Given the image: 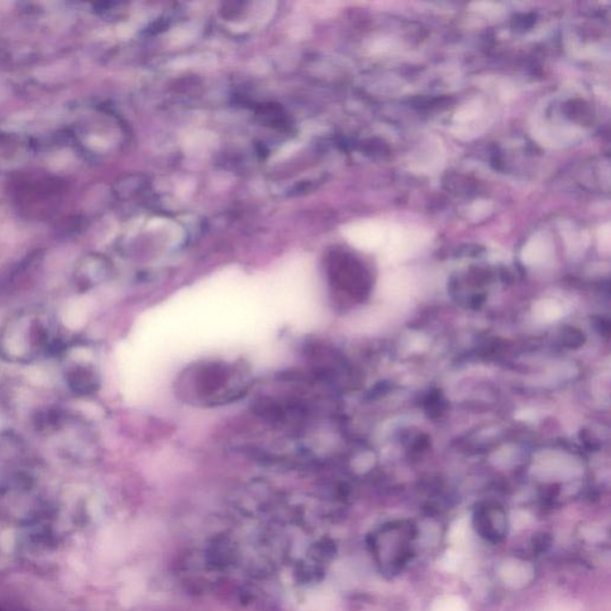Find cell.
Here are the masks:
<instances>
[{
    "label": "cell",
    "mask_w": 611,
    "mask_h": 611,
    "mask_svg": "<svg viewBox=\"0 0 611 611\" xmlns=\"http://www.w3.org/2000/svg\"><path fill=\"white\" fill-rule=\"evenodd\" d=\"M389 227L379 222H365L354 229V238L362 247H377L387 240Z\"/></svg>",
    "instance_id": "obj_3"
},
{
    "label": "cell",
    "mask_w": 611,
    "mask_h": 611,
    "mask_svg": "<svg viewBox=\"0 0 611 611\" xmlns=\"http://www.w3.org/2000/svg\"><path fill=\"white\" fill-rule=\"evenodd\" d=\"M550 546V537L547 534H540L534 539V550L543 552Z\"/></svg>",
    "instance_id": "obj_5"
},
{
    "label": "cell",
    "mask_w": 611,
    "mask_h": 611,
    "mask_svg": "<svg viewBox=\"0 0 611 611\" xmlns=\"http://www.w3.org/2000/svg\"><path fill=\"white\" fill-rule=\"evenodd\" d=\"M474 528L487 542L498 545L507 537V515L497 505H481L474 514Z\"/></svg>",
    "instance_id": "obj_2"
},
{
    "label": "cell",
    "mask_w": 611,
    "mask_h": 611,
    "mask_svg": "<svg viewBox=\"0 0 611 611\" xmlns=\"http://www.w3.org/2000/svg\"><path fill=\"white\" fill-rule=\"evenodd\" d=\"M550 249L552 247H550V239H547L542 234L535 235L534 238L530 239L528 245L525 247V259L532 263L543 261L548 257Z\"/></svg>",
    "instance_id": "obj_4"
},
{
    "label": "cell",
    "mask_w": 611,
    "mask_h": 611,
    "mask_svg": "<svg viewBox=\"0 0 611 611\" xmlns=\"http://www.w3.org/2000/svg\"><path fill=\"white\" fill-rule=\"evenodd\" d=\"M600 242H602V247L607 249L610 244V224H607L600 229Z\"/></svg>",
    "instance_id": "obj_6"
},
{
    "label": "cell",
    "mask_w": 611,
    "mask_h": 611,
    "mask_svg": "<svg viewBox=\"0 0 611 611\" xmlns=\"http://www.w3.org/2000/svg\"><path fill=\"white\" fill-rule=\"evenodd\" d=\"M416 537V525L409 522L391 523L381 528L372 541L381 571L388 575L400 573L412 559Z\"/></svg>",
    "instance_id": "obj_1"
}]
</instances>
